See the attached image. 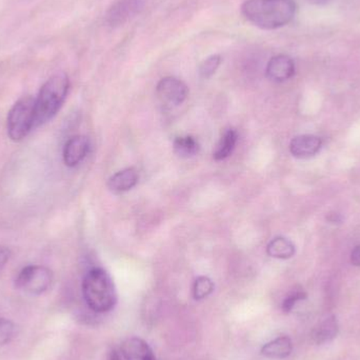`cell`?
<instances>
[{
	"label": "cell",
	"mask_w": 360,
	"mask_h": 360,
	"mask_svg": "<svg viewBox=\"0 0 360 360\" xmlns=\"http://www.w3.org/2000/svg\"><path fill=\"white\" fill-rule=\"evenodd\" d=\"M158 99L168 107L182 105L189 95L186 83L176 77L168 76L162 78L156 87Z\"/></svg>",
	"instance_id": "8992f818"
},
{
	"label": "cell",
	"mask_w": 360,
	"mask_h": 360,
	"mask_svg": "<svg viewBox=\"0 0 360 360\" xmlns=\"http://www.w3.org/2000/svg\"><path fill=\"white\" fill-rule=\"evenodd\" d=\"M53 282V273L44 266H28L22 268L15 280L16 286L28 294L46 292Z\"/></svg>",
	"instance_id": "5b68a950"
},
{
	"label": "cell",
	"mask_w": 360,
	"mask_h": 360,
	"mask_svg": "<svg viewBox=\"0 0 360 360\" xmlns=\"http://www.w3.org/2000/svg\"><path fill=\"white\" fill-rule=\"evenodd\" d=\"M293 343L289 337L280 336L262 348V354L271 359H284L291 355Z\"/></svg>",
	"instance_id": "4fadbf2b"
},
{
	"label": "cell",
	"mask_w": 360,
	"mask_h": 360,
	"mask_svg": "<svg viewBox=\"0 0 360 360\" xmlns=\"http://www.w3.org/2000/svg\"><path fill=\"white\" fill-rule=\"evenodd\" d=\"M10 257H11V251L9 248L0 246V270L7 264Z\"/></svg>",
	"instance_id": "7402d4cb"
},
{
	"label": "cell",
	"mask_w": 360,
	"mask_h": 360,
	"mask_svg": "<svg viewBox=\"0 0 360 360\" xmlns=\"http://www.w3.org/2000/svg\"><path fill=\"white\" fill-rule=\"evenodd\" d=\"M15 325L9 319L0 318V347L7 345L13 338Z\"/></svg>",
	"instance_id": "ffe728a7"
},
{
	"label": "cell",
	"mask_w": 360,
	"mask_h": 360,
	"mask_svg": "<svg viewBox=\"0 0 360 360\" xmlns=\"http://www.w3.org/2000/svg\"><path fill=\"white\" fill-rule=\"evenodd\" d=\"M200 150L198 140L193 136H180L174 140V151L180 157H192Z\"/></svg>",
	"instance_id": "2e32d148"
},
{
	"label": "cell",
	"mask_w": 360,
	"mask_h": 360,
	"mask_svg": "<svg viewBox=\"0 0 360 360\" xmlns=\"http://www.w3.org/2000/svg\"><path fill=\"white\" fill-rule=\"evenodd\" d=\"M8 134L13 142H22L35 128V98L24 96L10 110Z\"/></svg>",
	"instance_id": "277c9868"
},
{
	"label": "cell",
	"mask_w": 360,
	"mask_h": 360,
	"mask_svg": "<svg viewBox=\"0 0 360 360\" xmlns=\"http://www.w3.org/2000/svg\"><path fill=\"white\" fill-rule=\"evenodd\" d=\"M144 7V0H118L107 14L108 24L117 26L135 16Z\"/></svg>",
	"instance_id": "52a82bcc"
},
{
	"label": "cell",
	"mask_w": 360,
	"mask_h": 360,
	"mask_svg": "<svg viewBox=\"0 0 360 360\" xmlns=\"http://www.w3.org/2000/svg\"><path fill=\"white\" fill-rule=\"evenodd\" d=\"M238 134L236 130L228 129L221 137L214 152L215 160H223L229 157L237 144Z\"/></svg>",
	"instance_id": "e0dca14e"
},
{
	"label": "cell",
	"mask_w": 360,
	"mask_h": 360,
	"mask_svg": "<svg viewBox=\"0 0 360 360\" xmlns=\"http://www.w3.org/2000/svg\"><path fill=\"white\" fill-rule=\"evenodd\" d=\"M351 262L354 266H360V246L354 248L353 251H352Z\"/></svg>",
	"instance_id": "603a6c76"
},
{
	"label": "cell",
	"mask_w": 360,
	"mask_h": 360,
	"mask_svg": "<svg viewBox=\"0 0 360 360\" xmlns=\"http://www.w3.org/2000/svg\"><path fill=\"white\" fill-rule=\"evenodd\" d=\"M295 74V64L288 55L272 57L266 66V76L275 83H284Z\"/></svg>",
	"instance_id": "9c48e42d"
},
{
	"label": "cell",
	"mask_w": 360,
	"mask_h": 360,
	"mask_svg": "<svg viewBox=\"0 0 360 360\" xmlns=\"http://www.w3.org/2000/svg\"><path fill=\"white\" fill-rule=\"evenodd\" d=\"M138 182V172L135 168H127L110 177L108 187L115 193L127 192Z\"/></svg>",
	"instance_id": "7c38bea8"
},
{
	"label": "cell",
	"mask_w": 360,
	"mask_h": 360,
	"mask_svg": "<svg viewBox=\"0 0 360 360\" xmlns=\"http://www.w3.org/2000/svg\"><path fill=\"white\" fill-rule=\"evenodd\" d=\"M83 294L87 307L96 313H107L115 307L117 293L105 268H93L85 274Z\"/></svg>",
	"instance_id": "7a4b0ae2"
},
{
	"label": "cell",
	"mask_w": 360,
	"mask_h": 360,
	"mask_svg": "<svg viewBox=\"0 0 360 360\" xmlns=\"http://www.w3.org/2000/svg\"><path fill=\"white\" fill-rule=\"evenodd\" d=\"M126 360H156L151 347L138 337H131L123 343L121 348Z\"/></svg>",
	"instance_id": "8fae6325"
},
{
	"label": "cell",
	"mask_w": 360,
	"mask_h": 360,
	"mask_svg": "<svg viewBox=\"0 0 360 360\" xmlns=\"http://www.w3.org/2000/svg\"><path fill=\"white\" fill-rule=\"evenodd\" d=\"M323 146L320 138L314 135H300L293 138L290 152L294 157L309 158L316 155Z\"/></svg>",
	"instance_id": "30bf717a"
},
{
	"label": "cell",
	"mask_w": 360,
	"mask_h": 360,
	"mask_svg": "<svg viewBox=\"0 0 360 360\" xmlns=\"http://www.w3.org/2000/svg\"><path fill=\"white\" fill-rule=\"evenodd\" d=\"M70 89L68 75L59 73L48 79L35 98V128L48 123L64 105Z\"/></svg>",
	"instance_id": "3957f363"
},
{
	"label": "cell",
	"mask_w": 360,
	"mask_h": 360,
	"mask_svg": "<svg viewBox=\"0 0 360 360\" xmlns=\"http://www.w3.org/2000/svg\"><path fill=\"white\" fill-rule=\"evenodd\" d=\"M338 334V321L336 317L329 316L321 321L313 331V341L317 345H323L333 341Z\"/></svg>",
	"instance_id": "5bb4252c"
},
{
	"label": "cell",
	"mask_w": 360,
	"mask_h": 360,
	"mask_svg": "<svg viewBox=\"0 0 360 360\" xmlns=\"http://www.w3.org/2000/svg\"><path fill=\"white\" fill-rule=\"evenodd\" d=\"M241 13L262 30H276L292 22L296 3L293 0H247L241 6Z\"/></svg>",
	"instance_id": "6da1fadb"
},
{
	"label": "cell",
	"mask_w": 360,
	"mask_h": 360,
	"mask_svg": "<svg viewBox=\"0 0 360 360\" xmlns=\"http://www.w3.org/2000/svg\"><path fill=\"white\" fill-rule=\"evenodd\" d=\"M266 253L268 256L277 259H289L294 256L295 246L286 238L276 237L268 243Z\"/></svg>",
	"instance_id": "9a60e30c"
},
{
	"label": "cell",
	"mask_w": 360,
	"mask_h": 360,
	"mask_svg": "<svg viewBox=\"0 0 360 360\" xmlns=\"http://www.w3.org/2000/svg\"><path fill=\"white\" fill-rule=\"evenodd\" d=\"M213 291H214V284L212 280L205 276H199L193 286V296L196 300H201L209 294H212Z\"/></svg>",
	"instance_id": "ac0fdd59"
},
{
	"label": "cell",
	"mask_w": 360,
	"mask_h": 360,
	"mask_svg": "<svg viewBox=\"0 0 360 360\" xmlns=\"http://www.w3.org/2000/svg\"><path fill=\"white\" fill-rule=\"evenodd\" d=\"M221 64V55H212V56L207 57L199 66V74L203 78H209L215 74Z\"/></svg>",
	"instance_id": "d6986e66"
},
{
	"label": "cell",
	"mask_w": 360,
	"mask_h": 360,
	"mask_svg": "<svg viewBox=\"0 0 360 360\" xmlns=\"http://www.w3.org/2000/svg\"><path fill=\"white\" fill-rule=\"evenodd\" d=\"M89 142L85 136L77 135L70 138L65 144L62 153L65 164L70 168L78 166L89 153Z\"/></svg>",
	"instance_id": "ba28073f"
},
{
	"label": "cell",
	"mask_w": 360,
	"mask_h": 360,
	"mask_svg": "<svg viewBox=\"0 0 360 360\" xmlns=\"http://www.w3.org/2000/svg\"><path fill=\"white\" fill-rule=\"evenodd\" d=\"M109 360H121V358H120L118 352L112 351L111 353H110Z\"/></svg>",
	"instance_id": "cb8c5ba5"
},
{
	"label": "cell",
	"mask_w": 360,
	"mask_h": 360,
	"mask_svg": "<svg viewBox=\"0 0 360 360\" xmlns=\"http://www.w3.org/2000/svg\"><path fill=\"white\" fill-rule=\"evenodd\" d=\"M306 297V293L302 292V291H296V292L292 293L284 299V304H282V310L286 313L291 312L293 308L296 306L297 302L304 300Z\"/></svg>",
	"instance_id": "44dd1931"
}]
</instances>
